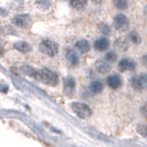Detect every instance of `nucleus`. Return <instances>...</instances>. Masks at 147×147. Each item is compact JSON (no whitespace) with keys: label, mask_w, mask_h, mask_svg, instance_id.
Wrapping results in <instances>:
<instances>
[{"label":"nucleus","mask_w":147,"mask_h":147,"mask_svg":"<svg viewBox=\"0 0 147 147\" xmlns=\"http://www.w3.org/2000/svg\"><path fill=\"white\" fill-rule=\"evenodd\" d=\"M33 78L37 79L38 81L42 82L44 84H48V85H51V86H55L59 82V78H58L57 73L52 72L48 69H42V70L36 71Z\"/></svg>","instance_id":"f257e3e1"},{"label":"nucleus","mask_w":147,"mask_h":147,"mask_svg":"<svg viewBox=\"0 0 147 147\" xmlns=\"http://www.w3.org/2000/svg\"><path fill=\"white\" fill-rule=\"evenodd\" d=\"M40 51L49 55V57H54L57 53H58V50H59V47L55 42H53L51 40H43L41 43H40Z\"/></svg>","instance_id":"f03ea898"},{"label":"nucleus","mask_w":147,"mask_h":147,"mask_svg":"<svg viewBox=\"0 0 147 147\" xmlns=\"http://www.w3.org/2000/svg\"><path fill=\"white\" fill-rule=\"evenodd\" d=\"M71 107H72V110H73L74 113H75L78 116H80L81 118H88V117H90L91 114H92V110L88 107V105H85V104H83V103L74 102V103H72Z\"/></svg>","instance_id":"7ed1b4c3"},{"label":"nucleus","mask_w":147,"mask_h":147,"mask_svg":"<svg viewBox=\"0 0 147 147\" xmlns=\"http://www.w3.org/2000/svg\"><path fill=\"white\" fill-rule=\"evenodd\" d=\"M131 84L136 90H147V74L134 76L131 80Z\"/></svg>","instance_id":"20e7f679"},{"label":"nucleus","mask_w":147,"mask_h":147,"mask_svg":"<svg viewBox=\"0 0 147 147\" xmlns=\"http://www.w3.org/2000/svg\"><path fill=\"white\" fill-rule=\"evenodd\" d=\"M128 26H129V22L127 17L124 15H117L114 18V27L115 29L119 30V31H125L128 29Z\"/></svg>","instance_id":"39448f33"},{"label":"nucleus","mask_w":147,"mask_h":147,"mask_svg":"<svg viewBox=\"0 0 147 147\" xmlns=\"http://www.w3.org/2000/svg\"><path fill=\"white\" fill-rule=\"evenodd\" d=\"M12 22L15 23L17 27L19 28H26L28 27L30 23V17L28 15H19V16H16L13 18Z\"/></svg>","instance_id":"423d86ee"},{"label":"nucleus","mask_w":147,"mask_h":147,"mask_svg":"<svg viewBox=\"0 0 147 147\" xmlns=\"http://www.w3.org/2000/svg\"><path fill=\"white\" fill-rule=\"evenodd\" d=\"M107 85L113 90H117L122 85V79L118 76L117 74H113L107 78Z\"/></svg>","instance_id":"0eeeda50"},{"label":"nucleus","mask_w":147,"mask_h":147,"mask_svg":"<svg viewBox=\"0 0 147 147\" xmlns=\"http://www.w3.org/2000/svg\"><path fill=\"white\" fill-rule=\"evenodd\" d=\"M75 90V80L73 78H67L64 82V93L67 96H72Z\"/></svg>","instance_id":"6e6552de"},{"label":"nucleus","mask_w":147,"mask_h":147,"mask_svg":"<svg viewBox=\"0 0 147 147\" xmlns=\"http://www.w3.org/2000/svg\"><path fill=\"white\" fill-rule=\"evenodd\" d=\"M135 62L131 59H123L122 61H119L118 63V67L121 71H128V70H134L135 69Z\"/></svg>","instance_id":"1a4fd4ad"},{"label":"nucleus","mask_w":147,"mask_h":147,"mask_svg":"<svg viewBox=\"0 0 147 147\" xmlns=\"http://www.w3.org/2000/svg\"><path fill=\"white\" fill-rule=\"evenodd\" d=\"M110 47V42L106 38H100L97 39L94 43V48L97 51H105L107 48Z\"/></svg>","instance_id":"9d476101"},{"label":"nucleus","mask_w":147,"mask_h":147,"mask_svg":"<svg viewBox=\"0 0 147 147\" xmlns=\"http://www.w3.org/2000/svg\"><path fill=\"white\" fill-rule=\"evenodd\" d=\"M75 48L78 49V51L81 52V53H86L90 50V44L85 39H82L79 40L76 43H75Z\"/></svg>","instance_id":"9b49d317"},{"label":"nucleus","mask_w":147,"mask_h":147,"mask_svg":"<svg viewBox=\"0 0 147 147\" xmlns=\"http://www.w3.org/2000/svg\"><path fill=\"white\" fill-rule=\"evenodd\" d=\"M67 61L72 64V65H76L79 63V55L76 54V52L73 50H67L65 54Z\"/></svg>","instance_id":"f8f14e48"},{"label":"nucleus","mask_w":147,"mask_h":147,"mask_svg":"<svg viewBox=\"0 0 147 147\" xmlns=\"http://www.w3.org/2000/svg\"><path fill=\"white\" fill-rule=\"evenodd\" d=\"M15 48L18 51L22 52V53H27V52H30L32 50L31 45H30L29 43H27V42H24V41H19V42H17V43L15 44Z\"/></svg>","instance_id":"ddd939ff"},{"label":"nucleus","mask_w":147,"mask_h":147,"mask_svg":"<svg viewBox=\"0 0 147 147\" xmlns=\"http://www.w3.org/2000/svg\"><path fill=\"white\" fill-rule=\"evenodd\" d=\"M107 61L105 60V61H100L98 63H97V65H96V69H97V71L100 72V73H107L109 71H110V64H107L106 63Z\"/></svg>","instance_id":"4468645a"},{"label":"nucleus","mask_w":147,"mask_h":147,"mask_svg":"<svg viewBox=\"0 0 147 147\" xmlns=\"http://www.w3.org/2000/svg\"><path fill=\"white\" fill-rule=\"evenodd\" d=\"M90 90L93 93H100L103 90V84L100 81H93L91 83V85H90Z\"/></svg>","instance_id":"2eb2a0df"},{"label":"nucleus","mask_w":147,"mask_h":147,"mask_svg":"<svg viewBox=\"0 0 147 147\" xmlns=\"http://www.w3.org/2000/svg\"><path fill=\"white\" fill-rule=\"evenodd\" d=\"M88 0H71V6L75 9H83L86 6Z\"/></svg>","instance_id":"dca6fc26"},{"label":"nucleus","mask_w":147,"mask_h":147,"mask_svg":"<svg viewBox=\"0 0 147 147\" xmlns=\"http://www.w3.org/2000/svg\"><path fill=\"white\" fill-rule=\"evenodd\" d=\"M113 5L115 6V8H117L119 10H123L127 8V0H113Z\"/></svg>","instance_id":"f3484780"},{"label":"nucleus","mask_w":147,"mask_h":147,"mask_svg":"<svg viewBox=\"0 0 147 147\" xmlns=\"http://www.w3.org/2000/svg\"><path fill=\"white\" fill-rule=\"evenodd\" d=\"M128 37H129V39H131V41H132L133 43H135V44L140 43V41H142V39H140V34H138L137 32H135V31L131 32Z\"/></svg>","instance_id":"a211bd4d"},{"label":"nucleus","mask_w":147,"mask_h":147,"mask_svg":"<svg viewBox=\"0 0 147 147\" xmlns=\"http://www.w3.org/2000/svg\"><path fill=\"white\" fill-rule=\"evenodd\" d=\"M104 59L106 60L107 62H114L116 60V53L115 52H107Z\"/></svg>","instance_id":"6ab92c4d"},{"label":"nucleus","mask_w":147,"mask_h":147,"mask_svg":"<svg viewBox=\"0 0 147 147\" xmlns=\"http://www.w3.org/2000/svg\"><path fill=\"white\" fill-rule=\"evenodd\" d=\"M22 70H23V72H24L26 74H29V75H31V76H33L34 73H36V71H34V70L29 65L23 66V67H22Z\"/></svg>","instance_id":"aec40b11"},{"label":"nucleus","mask_w":147,"mask_h":147,"mask_svg":"<svg viewBox=\"0 0 147 147\" xmlns=\"http://www.w3.org/2000/svg\"><path fill=\"white\" fill-rule=\"evenodd\" d=\"M138 133H140L143 137L147 138V125L138 126Z\"/></svg>","instance_id":"412c9836"},{"label":"nucleus","mask_w":147,"mask_h":147,"mask_svg":"<svg viewBox=\"0 0 147 147\" xmlns=\"http://www.w3.org/2000/svg\"><path fill=\"white\" fill-rule=\"evenodd\" d=\"M48 2H50V0H38V5L42 8V9L45 8L44 7V5H45L47 7H49V6H50V3H48Z\"/></svg>","instance_id":"4be33fe9"},{"label":"nucleus","mask_w":147,"mask_h":147,"mask_svg":"<svg viewBox=\"0 0 147 147\" xmlns=\"http://www.w3.org/2000/svg\"><path fill=\"white\" fill-rule=\"evenodd\" d=\"M140 112H142V114H143L145 117H147V103L144 104V105L142 106V109H140Z\"/></svg>","instance_id":"5701e85b"},{"label":"nucleus","mask_w":147,"mask_h":147,"mask_svg":"<svg viewBox=\"0 0 147 147\" xmlns=\"http://www.w3.org/2000/svg\"><path fill=\"white\" fill-rule=\"evenodd\" d=\"M101 31H102L103 33H109V32H110V29H109V27H107V26L102 24V26H101Z\"/></svg>","instance_id":"b1692460"},{"label":"nucleus","mask_w":147,"mask_h":147,"mask_svg":"<svg viewBox=\"0 0 147 147\" xmlns=\"http://www.w3.org/2000/svg\"><path fill=\"white\" fill-rule=\"evenodd\" d=\"M143 62H144L145 64H147V54H145V55L143 57Z\"/></svg>","instance_id":"393cba45"},{"label":"nucleus","mask_w":147,"mask_h":147,"mask_svg":"<svg viewBox=\"0 0 147 147\" xmlns=\"http://www.w3.org/2000/svg\"><path fill=\"white\" fill-rule=\"evenodd\" d=\"M92 1H93L94 3H100V2H102L103 0H92Z\"/></svg>","instance_id":"a878e982"}]
</instances>
